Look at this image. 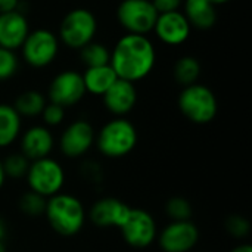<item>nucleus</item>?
<instances>
[{
	"label": "nucleus",
	"mask_w": 252,
	"mask_h": 252,
	"mask_svg": "<svg viewBox=\"0 0 252 252\" xmlns=\"http://www.w3.org/2000/svg\"><path fill=\"white\" fill-rule=\"evenodd\" d=\"M155 61V47L146 35L126 34L117 41L111 52L109 65L118 78L136 83L152 72Z\"/></svg>",
	"instance_id": "obj_1"
},
{
	"label": "nucleus",
	"mask_w": 252,
	"mask_h": 252,
	"mask_svg": "<svg viewBox=\"0 0 252 252\" xmlns=\"http://www.w3.org/2000/svg\"><path fill=\"white\" fill-rule=\"evenodd\" d=\"M43 217L55 233L63 238H72L84 229L87 211L80 198L61 192L47 199Z\"/></svg>",
	"instance_id": "obj_2"
},
{
	"label": "nucleus",
	"mask_w": 252,
	"mask_h": 252,
	"mask_svg": "<svg viewBox=\"0 0 252 252\" xmlns=\"http://www.w3.org/2000/svg\"><path fill=\"white\" fill-rule=\"evenodd\" d=\"M139 134L134 124L126 117H115L105 123L96 133L94 146L108 159H118L130 155L137 146Z\"/></svg>",
	"instance_id": "obj_3"
},
{
	"label": "nucleus",
	"mask_w": 252,
	"mask_h": 252,
	"mask_svg": "<svg viewBox=\"0 0 252 252\" xmlns=\"http://www.w3.org/2000/svg\"><path fill=\"white\" fill-rule=\"evenodd\" d=\"M177 105L183 117L198 126L210 124L219 112V102L214 92L198 83L186 86L182 90Z\"/></svg>",
	"instance_id": "obj_4"
},
{
	"label": "nucleus",
	"mask_w": 252,
	"mask_h": 252,
	"mask_svg": "<svg viewBox=\"0 0 252 252\" xmlns=\"http://www.w3.org/2000/svg\"><path fill=\"white\" fill-rule=\"evenodd\" d=\"M25 182L28 190H32L40 196L49 199L63 192L66 173L63 165L58 159L47 157L30 162L28 171L25 174Z\"/></svg>",
	"instance_id": "obj_5"
},
{
	"label": "nucleus",
	"mask_w": 252,
	"mask_h": 252,
	"mask_svg": "<svg viewBox=\"0 0 252 252\" xmlns=\"http://www.w3.org/2000/svg\"><path fill=\"white\" fill-rule=\"evenodd\" d=\"M96 31L97 21L94 15L84 7H77L63 16L59 27V37L69 49H81L93 41Z\"/></svg>",
	"instance_id": "obj_6"
},
{
	"label": "nucleus",
	"mask_w": 252,
	"mask_h": 252,
	"mask_svg": "<svg viewBox=\"0 0 252 252\" xmlns=\"http://www.w3.org/2000/svg\"><path fill=\"white\" fill-rule=\"evenodd\" d=\"M158 12L151 0H123L117 9V19L128 34L146 35L154 31Z\"/></svg>",
	"instance_id": "obj_7"
},
{
	"label": "nucleus",
	"mask_w": 252,
	"mask_h": 252,
	"mask_svg": "<svg viewBox=\"0 0 252 252\" xmlns=\"http://www.w3.org/2000/svg\"><path fill=\"white\" fill-rule=\"evenodd\" d=\"M127 245L143 250L155 244L158 236V224L154 216L143 208H131L127 220L118 229Z\"/></svg>",
	"instance_id": "obj_8"
},
{
	"label": "nucleus",
	"mask_w": 252,
	"mask_h": 252,
	"mask_svg": "<svg viewBox=\"0 0 252 252\" xmlns=\"http://www.w3.org/2000/svg\"><path fill=\"white\" fill-rule=\"evenodd\" d=\"M24 61L32 68H44L50 65L59 52L58 37L44 28L30 31L21 46Z\"/></svg>",
	"instance_id": "obj_9"
},
{
	"label": "nucleus",
	"mask_w": 252,
	"mask_h": 252,
	"mask_svg": "<svg viewBox=\"0 0 252 252\" xmlns=\"http://www.w3.org/2000/svg\"><path fill=\"white\" fill-rule=\"evenodd\" d=\"M96 131L87 120H75L69 123L58 139L59 152L68 159L86 157L94 146Z\"/></svg>",
	"instance_id": "obj_10"
},
{
	"label": "nucleus",
	"mask_w": 252,
	"mask_h": 252,
	"mask_svg": "<svg viewBox=\"0 0 252 252\" xmlns=\"http://www.w3.org/2000/svg\"><path fill=\"white\" fill-rule=\"evenodd\" d=\"M199 229L189 221H170L157 236L158 245L162 252H192L199 244Z\"/></svg>",
	"instance_id": "obj_11"
},
{
	"label": "nucleus",
	"mask_w": 252,
	"mask_h": 252,
	"mask_svg": "<svg viewBox=\"0 0 252 252\" xmlns=\"http://www.w3.org/2000/svg\"><path fill=\"white\" fill-rule=\"evenodd\" d=\"M86 94V87L83 83V75L75 71L59 72L50 83L47 90L49 102L61 105L62 108H69L77 105Z\"/></svg>",
	"instance_id": "obj_12"
},
{
	"label": "nucleus",
	"mask_w": 252,
	"mask_h": 252,
	"mask_svg": "<svg viewBox=\"0 0 252 252\" xmlns=\"http://www.w3.org/2000/svg\"><path fill=\"white\" fill-rule=\"evenodd\" d=\"M131 207L118 198L105 196L93 202L87 217L89 220L100 229H120L130 214Z\"/></svg>",
	"instance_id": "obj_13"
},
{
	"label": "nucleus",
	"mask_w": 252,
	"mask_h": 252,
	"mask_svg": "<svg viewBox=\"0 0 252 252\" xmlns=\"http://www.w3.org/2000/svg\"><path fill=\"white\" fill-rule=\"evenodd\" d=\"M19 152L28 158L30 162L52 157L56 140L50 128L46 126H31L19 136Z\"/></svg>",
	"instance_id": "obj_14"
},
{
	"label": "nucleus",
	"mask_w": 252,
	"mask_h": 252,
	"mask_svg": "<svg viewBox=\"0 0 252 252\" xmlns=\"http://www.w3.org/2000/svg\"><path fill=\"white\" fill-rule=\"evenodd\" d=\"M190 24L180 10L159 13L154 27L158 38L168 46H179L190 35Z\"/></svg>",
	"instance_id": "obj_15"
},
{
	"label": "nucleus",
	"mask_w": 252,
	"mask_h": 252,
	"mask_svg": "<svg viewBox=\"0 0 252 252\" xmlns=\"http://www.w3.org/2000/svg\"><path fill=\"white\" fill-rule=\"evenodd\" d=\"M103 105L114 117H126L137 103V90L134 83L118 78L102 96Z\"/></svg>",
	"instance_id": "obj_16"
},
{
	"label": "nucleus",
	"mask_w": 252,
	"mask_h": 252,
	"mask_svg": "<svg viewBox=\"0 0 252 252\" xmlns=\"http://www.w3.org/2000/svg\"><path fill=\"white\" fill-rule=\"evenodd\" d=\"M28 32L27 18L19 10L0 13V47L13 52L21 49Z\"/></svg>",
	"instance_id": "obj_17"
},
{
	"label": "nucleus",
	"mask_w": 252,
	"mask_h": 252,
	"mask_svg": "<svg viewBox=\"0 0 252 252\" xmlns=\"http://www.w3.org/2000/svg\"><path fill=\"white\" fill-rule=\"evenodd\" d=\"M22 133V118L12 105L0 103V149H7L18 142Z\"/></svg>",
	"instance_id": "obj_18"
},
{
	"label": "nucleus",
	"mask_w": 252,
	"mask_h": 252,
	"mask_svg": "<svg viewBox=\"0 0 252 252\" xmlns=\"http://www.w3.org/2000/svg\"><path fill=\"white\" fill-rule=\"evenodd\" d=\"M185 16L190 27L208 30L217 22L216 6L207 0H185Z\"/></svg>",
	"instance_id": "obj_19"
},
{
	"label": "nucleus",
	"mask_w": 252,
	"mask_h": 252,
	"mask_svg": "<svg viewBox=\"0 0 252 252\" xmlns=\"http://www.w3.org/2000/svg\"><path fill=\"white\" fill-rule=\"evenodd\" d=\"M81 75L86 93H90L93 96H103L108 92V89L118 80L111 65L87 68L86 72Z\"/></svg>",
	"instance_id": "obj_20"
},
{
	"label": "nucleus",
	"mask_w": 252,
	"mask_h": 252,
	"mask_svg": "<svg viewBox=\"0 0 252 252\" xmlns=\"http://www.w3.org/2000/svg\"><path fill=\"white\" fill-rule=\"evenodd\" d=\"M46 103L47 100L40 92L25 90L15 99L12 106L15 108L21 118H35L41 115Z\"/></svg>",
	"instance_id": "obj_21"
},
{
	"label": "nucleus",
	"mask_w": 252,
	"mask_h": 252,
	"mask_svg": "<svg viewBox=\"0 0 252 252\" xmlns=\"http://www.w3.org/2000/svg\"><path fill=\"white\" fill-rule=\"evenodd\" d=\"M201 74V65L193 56H183L174 65V78L176 81L186 87L195 84Z\"/></svg>",
	"instance_id": "obj_22"
},
{
	"label": "nucleus",
	"mask_w": 252,
	"mask_h": 252,
	"mask_svg": "<svg viewBox=\"0 0 252 252\" xmlns=\"http://www.w3.org/2000/svg\"><path fill=\"white\" fill-rule=\"evenodd\" d=\"M80 52H81V53H80L81 62H83L87 68L109 65L111 52L108 50L106 46H103V44H100V43H93V41H90L89 44H86L84 47H81Z\"/></svg>",
	"instance_id": "obj_23"
},
{
	"label": "nucleus",
	"mask_w": 252,
	"mask_h": 252,
	"mask_svg": "<svg viewBox=\"0 0 252 252\" xmlns=\"http://www.w3.org/2000/svg\"><path fill=\"white\" fill-rule=\"evenodd\" d=\"M46 202H47V199L40 196L38 193H35L32 190H25L18 199V208L25 217L37 219V217L44 216Z\"/></svg>",
	"instance_id": "obj_24"
},
{
	"label": "nucleus",
	"mask_w": 252,
	"mask_h": 252,
	"mask_svg": "<svg viewBox=\"0 0 252 252\" xmlns=\"http://www.w3.org/2000/svg\"><path fill=\"white\" fill-rule=\"evenodd\" d=\"M3 170L7 179H13V180H19V179H25V174L28 171L30 167V161L27 157H24L21 152H10L7 154L3 159Z\"/></svg>",
	"instance_id": "obj_25"
},
{
	"label": "nucleus",
	"mask_w": 252,
	"mask_h": 252,
	"mask_svg": "<svg viewBox=\"0 0 252 252\" xmlns=\"http://www.w3.org/2000/svg\"><path fill=\"white\" fill-rule=\"evenodd\" d=\"M165 214L170 221H189L193 217V205L183 196H173L165 202Z\"/></svg>",
	"instance_id": "obj_26"
},
{
	"label": "nucleus",
	"mask_w": 252,
	"mask_h": 252,
	"mask_svg": "<svg viewBox=\"0 0 252 252\" xmlns=\"http://www.w3.org/2000/svg\"><path fill=\"white\" fill-rule=\"evenodd\" d=\"M224 227H226V232L236 239L247 238L250 235V230H251L250 221L241 214H233V216L227 217Z\"/></svg>",
	"instance_id": "obj_27"
},
{
	"label": "nucleus",
	"mask_w": 252,
	"mask_h": 252,
	"mask_svg": "<svg viewBox=\"0 0 252 252\" xmlns=\"http://www.w3.org/2000/svg\"><path fill=\"white\" fill-rule=\"evenodd\" d=\"M40 117L43 120V126H46L47 128L59 127L65 120V108H62L61 105L47 102Z\"/></svg>",
	"instance_id": "obj_28"
},
{
	"label": "nucleus",
	"mask_w": 252,
	"mask_h": 252,
	"mask_svg": "<svg viewBox=\"0 0 252 252\" xmlns=\"http://www.w3.org/2000/svg\"><path fill=\"white\" fill-rule=\"evenodd\" d=\"M18 71V58L13 50L0 47V81L9 80Z\"/></svg>",
	"instance_id": "obj_29"
},
{
	"label": "nucleus",
	"mask_w": 252,
	"mask_h": 252,
	"mask_svg": "<svg viewBox=\"0 0 252 252\" xmlns=\"http://www.w3.org/2000/svg\"><path fill=\"white\" fill-rule=\"evenodd\" d=\"M151 1H152L154 7L157 9L158 15L179 10L180 6H182V0H151Z\"/></svg>",
	"instance_id": "obj_30"
},
{
	"label": "nucleus",
	"mask_w": 252,
	"mask_h": 252,
	"mask_svg": "<svg viewBox=\"0 0 252 252\" xmlns=\"http://www.w3.org/2000/svg\"><path fill=\"white\" fill-rule=\"evenodd\" d=\"M19 0H0V13L18 10Z\"/></svg>",
	"instance_id": "obj_31"
},
{
	"label": "nucleus",
	"mask_w": 252,
	"mask_h": 252,
	"mask_svg": "<svg viewBox=\"0 0 252 252\" xmlns=\"http://www.w3.org/2000/svg\"><path fill=\"white\" fill-rule=\"evenodd\" d=\"M230 252H252V247L250 244H241V245L235 247Z\"/></svg>",
	"instance_id": "obj_32"
},
{
	"label": "nucleus",
	"mask_w": 252,
	"mask_h": 252,
	"mask_svg": "<svg viewBox=\"0 0 252 252\" xmlns=\"http://www.w3.org/2000/svg\"><path fill=\"white\" fill-rule=\"evenodd\" d=\"M6 180H7V177H6V174H4L3 164H1V158H0V190L4 188V185H6Z\"/></svg>",
	"instance_id": "obj_33"
},
{
	"label": "nucleus",
	"mask_w": 252,
	"mask_h": 252,
	"mask_svg": "<svg viewBox=\"0 0 252 252\" xmlns=\"http://www.w3.org/2000/svg\"><path fill=\"white\" fill-rule=\"evenodd\" d=\"M6 233H7L6 223H4V220L0 217V241H4V238H6Z\"/></svg>",
	"instance_id": "obj_34"
},
{
	"label": "nucleus",
	"mask_w": 252,
	"mask_h": 252,
	"mask_svg": "<svg viewBox=\"0 0 252 252\" xmlns=\"http://www.w3.org/2000/svg\"><path fill=\"white\" fill-rule=\"evenodd\" d=\"M207 1L213 3L214 6H219V4H224V3H227V1H230V0H207Z\"/></svg>",
	"instance_id": "obj_35"
},
{
	"label": "nucleus",
	"mask_w": 252,
	"mask_h": 252,
	"mask_svg": "<svg viewBox=\"0 0 252 252\" xmlns=\"http://www.w3.org/2000/svg\"><path fill=\"white\" fill-rule=\"evenodd\" d=\"M0 252H7V248H6L4 241H0Z\"/></svg>",
	"instance_id": "obj_36"
},
{
	"label": "nucleus",
	"mask_w": 252,
	"mask_h": 252,
	"mask_svg": "<svg viewBox=\"0 0 252 252\" xmlns=\"http://www.w3.org/2000/svg\"><path fill=\"white\" fill-rule=\"evenodd\" d=\"M192 252H205V251H192Z\"/></svg>",
	"instance_id": "obj_37"
}]
</instances>
